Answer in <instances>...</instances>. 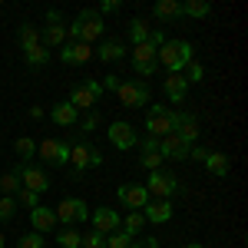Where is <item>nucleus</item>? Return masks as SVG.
<instances>
[{"label":"nucleus","instance_id":"f257e3e1","mask_svg":"<svg viewBox=\"0 0 248 248\" xmlns=\"http://www.w3.org/2000/svg\"><path fill=\"white\" fill-rule=\"evenodd\" d=\"M192 60H195V50H192L189 40H166V43L155 50V63L166 66L169 73H182Z\"/></svg>","mask_w":248,"mask_h":248},{"label":"nucleus","instance_id":"f03ea898","mask_svg":"<svg viewBox=\"0 0 248 248\" xmlns=\"http://www.w3.org/2000/svg\"><path fill=\"white\" fill-rule=\"evenodd\" d=\"M106 27H103V17L96 14V7H86V10H79V17L66 27V43H90L93 46V40L103 33Z\"/></svg>","mask_w":248,"mask_h":248},{"label":"nucleus","instance_id":"7ed1b4c3","mask_svg":"<svg viewBox=\"0 0 248 248\" xmlns=\"http://www.w3.org/2000/svg\"><path fill=\"white\" fill-rule=\"evenodd\" d=\"M119 103L123 106H129V109H139V106H149V86L142 83V79H133V83H119Z\"/></svg>","mask_w":248,"mask_h":248},{"label":"nucleus","instance_id":"20e7f679","mask_svg":"<svg viewBox=\"0 0 248 248\" xmlns=\"http://www.w3.org/2000/svg\"><path fill=\"white\" fill-rule=\"evenodd\" d=\"M20 175V186L30 192H46L50 189V179H46V172L40 169V166H33V162H17V169H14Z\"/></svg>","mask_w":248,"mask_h":248},{"label":"nucleus","instance_id":"39448f33","mask_svg":"<svg viewBox=\"0 0 248 248\" xmlns=\"http://www.w3.org/2000/svg\"><path fill=\"white\" fill-rule=\"evenodd\" d=\"M37 155L46 166H66L70 162V142H63V139H43V142H37Z\"/></svg>","mask_w":248,"mask_h":248},{"label":"nucleus","instance_id":"423d86ee","mask_svg":"<svg viewBox=\"0 0 248 248\" xmlns=\"http://www.w3.org/2000/svg\"><path fill=\"white\" fill-rule=\"evenodd\" d=\"M53 215H57V222H63V225L70 229L73 222H86V218H90V205H86L83 199H63L57 209H53Z\"/></svg>","mask_w":248,"mask_h":248},{"label":"nucleus","instance_id":"0eeeda50","mask_svg":"<svg viewBox=\"0 0 248 248\" xmlns=\"http://www.w3.org/2000/svg\"><path fill=\"white\" fill-rule=\"evenodd\" d=\"M146 192L149 195H155V199H169V195H175L179 192V179L172 175V172H149V186H146Z\"/></svg>","mask_w":248,"mask_h":248},{"label":"nucleus","instance_id":"6e6552de","mask_svg":"<svg viewBox=\"0 0 248 248\" xmlns=\"http://www.w3.org/2000/svg\"><path fill=\"white\" fill-rule=\"evenodd\" d=\"M116 199H119L123 205H129L133 212H142L146 202H149V192H146V186H139V182H126V186L116 189Z\"/></svg>","mask_w":248,"mask_h":248},{"label":"nucleus","instance_id":"1a4fd4ad","mask_svg":"<svg viewBox=\"0 0 248 248\" xmlns=\"http://www.w3.org/2000/svg\"><path fill=\"white\" fill-rule=\"evenodd\" d=\"M155 66H159V63H155V46L153 43H139L133 50V70L139 77H153Z\"/></svg>","mask_w":248,"mask_h":248},{"label":"nucleus","instance_id":"9d476101","mask_svg":"<svg viewBox=\"0 0 248 248\" xmlns=\"http://www.w3.org/2000/svg\"><path fill=\"white\" fill-rule=\"evenodd\" d=\"M109 142H113L116 149H123V153H126V149H133L136 142H139V133H136L133 123H123V119H119V123L109 126Z\"/></svg>","mask_w":248,"mask_h":248},{"label":"nucleus","instance_id":"9b49d317","mask_svg":"<svg viewBox=\"0 0 248 248\" xmlns=\"http://www.w3.org/2000/svg\"><path fill=\"white\" fill-rule=\"evenodd\" d=\"M172 133L179 136L182 142H195L199 139V119L192 113H172Z\"/></svg>","mask_w":248,"mask_h":248},{"label":"nucleus","instance_id":"f8f14e48","mask_svg":"<svg viewBox=\"0 0 248 248\" xmlns=\"http://www.w3.org/2000/svg\"><path fill=\"white\" fill-rule=\"evenodd\" d=\"M93 60V46L90 43H63L60 46V63L63 66H79Z\"/></svg>","mask_w":248,"mask_h":248},{"label":"nucleus","instance_id":"ddd939ff","mask_svg":"<svg viewBox=\"0 0 248 248\" xmlns=\"http://www.w3.org/2000/svg\"><path fill=\"white\" fill-rule=\"evenodd\" d=\"M90 218H93V232H99V235H109V232H116L123 225L119 212H113L109 205H99L96 212H90Z\"/></svg>","mask_w":248,"mask_h":248},{"label":"nucleus","instance_id":"4468645a","mask_svg":"<svg viewBox=\"0 0 248 248\" xmlns=\"http://www.w3.org/2000/svg\"><path fill=\"white\" fill-rule=\"evenodd\" d=\"M142 218L153 222V225H166V222L172 218V202H169V199H155V202L149 199L146 209H142Z\"/></svg>","mask_w":248,"mask_h":248},{"label":"nucleus","instance_id":"2eb2a0df","mask_svg":"<svg viewBox=\"0 0 248 248\" xmlns=\"http://www.w3.org/2000/svg\"><path fill=\"white\" fill-rule=\"evenodd\" d=\"M189 142H182L175 133H169V136H162L159 139V153H162V159H189Z\"/></svg>","mask_w":248,"mask_h":248},{"label":"nucleus","instance_id":"dca6fc26","mask_svg":"<svg viewBox=\"0 0 248 248\" xmlns=\"http://www.w3.org/2000/svg\"><path fill=\"white\" fill-rule=\"evenodd\" d=\"M142 166L149 172H159L162 169V153H159V139H153V136H142V159H139Z\"/></svg>","mask_w":248,"mask_h":248},{"label":"nucleus","instance_id":"f3484780","mask_svg":"<svg viewBox=\"0 0 248 248\" xmlns=\"http://www.w3.org/2000/svg\"><path fill=\"white\" fill-rule=\"evenodd\" d=\"M30 225H33V232L46 235V232L57 229V215H53V209H46V205H37V209H30Z\"/></svg>","mask_w":248,"mask_h":248},{"label":"nucleus","instance_id":"a211bd4d","mask_svg":"<svg viewBox=\"0 0 248 248\" xmlns=\"http://www.w3.org/2000/svg\"><path fill=\"white\" fill-rule=\"evenodd\" d=\"M66 103H70V106H73L77 113H93V109H96V96L90 93V90H86L83 83L70 90V99H66Z\"/></svg>","mask_w":248,"mask_h":248},{"label":"nucleus","instance_id":"6ab92c4d","mask_svg":"<svg viewBox=\"0 0 248 248\" xmlns=\"http://www.w3.org/2000/svg\"><path fill=\"white\" fill-rule=\"evenodd\" d=\"M172 133V109L162 116H146V136H153V139H162V136Z\"/></svg>","mask_w":248,"mask_h":248},{"label":"nucleus","instance_id":"aec40b11","mask_svg":"<svg viewBox=\"0 0 248 248\" xmlns=\"http://www.w3.org/2000/svg\"><path fill=\"white\" fill-rule=\"evenodd\" d=\"M40 43H43L46 50H50V46H63V43H66V23H50V27H43Z\"/></svg>","mask_w":248,"mask_h":248},{"label":"nucleus","instance_id":"412c9836","mask_svg":"<svg viewBox=\"0 0 248 248\" xmlns=\"http://www.w3.org/2000/svg\"><path fill=\"white\" fill-rule=\"evenodd\" d=\"M90 149H93L90 142H73L70 146V166H73V172L83 175V169L90 166Z\"/></svg>","mask_w":248,"mask_h":248},{"label":"nucleus","instance_id":"4be33fe9","mask_svg":"<svg viewBox=\"0 0 248 248\" xmlns=\"http://www.w3.org/2000/svg\"><path fill=\"white\" fill-rule=\"evenodd\" d=\"M186 93H189V83L182 79V73H169V79H166V96H169L172 103H182Z\"/></svg>","mask_w":248,"mask_h":248},{"label":"nucleus","instance_id":"5701e85b","mask_svg":"<svg viewBox=\"0 0 248 248\" xmlns=\"http://www.w3.org/2000/svg\"><path fill=\"white\" fill-rule=\"evenodd\" d=\"M53 123H57V126H77V123H79V113L70 106V103H66V99H63V103H57V106H53Z\"/></svg>","mask_w":248,"mask_h":248},{"label":"nucleus","instance_id":"b1692460","mask_svg":"<svg viewBox=\"0 0 248 248\" xmlns=\"http://www.w3.org/2000/svg\"><path fill=\"white\" fill-rule=\"evenodd\" d=\"M153 17L155 20H175V17H182V3L179 0H159L153 7Z\"/></svg>","mask_w":248,"mask_h":248},{"label":"nucleus","instance_id":"393cba45","mask_svg":"<svg viewBox=\"0 0 248 248\" xmlns=\"http://www.w3.org/2000/svg\"><path fill=\"white\" fill-rule=\"evenodd\" d=\"M205 169H209L212 175H218V179H225V175H229V155L209 153V155H205Z\"/></svg>","mask_w":248,"mask_h":248},{"label":"nucleus","instance_id":"a878e982","mask_svg":"<svg viewBox=\"0 0 248 248\" xmlns=\"http://www.w3.org/2000/svg\"><path fill=\"white\" fill-rule=\"evenodd\" d=\"M14 153L20 155V162H30V159L37 155V142H33L30 136H20L17 142H14Z\"/></svg>","mask_w":248,"mask_h":248},{"label":"nucleus","instance_id":"bb28decb","mask_svg":"<svg viewBox=\"0 0 248 248\" xmlns=\"http://www.w3.org/2000/svg\"><path fill=\"white\" fill-rule=\"evenodd\" d=\"M96 57H99V60H106V63H113V60L123 57V43H116V40H106V43H99Z\"/></svg>","mask_w":248,"mask_h":248},{"label":"nucleus","instance_id":"cd10ccee","mask_svg":"<svg viewBox=\"0 0 248 248\" xmlns=\"http://www.w3.org/2000/svg\"><path fill=\"white\" fill-rule=\"evenodd\" d=\"M149 33H153V30H149V23H146V20L136 17L133 23H129V37H133L136 46H139V43H149Z\"/></svg>","mask_w":248,"mask_h":248},{"label":"nucleus","instance_id":"c85d7f7f","mask_svg":"<svg viewBox=\"0 0 248 248\" xmlns=\"http://www.w3.org/2000/svg\"><path fill=\"white\" fill-rule=\"evenodd\" d=\"M23 53H27V63H30V66H43V63L50 60V50H46L43 43H33V46H27Z\"/></svg>","mask_w":248,"mask_h":248},{"label":"nucleus","instance_id":"c756f323","mask_svg":"<svg viewBox=\"0 0 248 248\" xmlns=\"http://www.w3.org/2000/svg\"><path fill=\"white\" fill-rule=\"evenodd\" d=\"M146 229V218H142V212H129V215H126V222H123V232H126V235H139V232Z\"/></svg>","mask_w":248,"mask_h":248},{"label":"nucleus","instance_id":"7c9ffc66","mask_svg":"<svg viewBox=\"0 0 248 248\" xmlns=\"http://www.w3.org/2000/svg\"><path fill=\"white\" fill-rule=\"evenodd\" d=\"M133 235H126L123 229H116V232H109L106 235V248H133Z\"/></svg>","mask_w":248,"mask_h":248},{"label":"nucleus","instance_id":"2f4dec72","mask_svg":"<svg viewBox=\"0 0 248 248\" xmlns=\"http://www.w3.org/2000/svg\"><path fill=\"white\" fill-rule=\"evenodd\" d=\"M33 43H40V30L33 23H23V27H20V46L27 50V46H33Z\"/></svg>","mask_w":248,"mask_h":248},{"label":"nucleus","instance_id":"473e14b6","mask_svg":"<svg viewBox=\"0 0 248 248\" xmlns=\"http://www.w3.org/2000/svg\"><path fill=\"white\" fill-rule=\"evenodd\" d=\"M20 189H23V186H20V175H17V172H7V175L0 179V192H3V195H17Z\"/></svg>","mask_w":248,"mask_h":248},{"label":"nucleus","instance_id":"72a5a7b5","mask_svg":"<svg viewBox=\"0 0 248 248\" xmlns=\"http://www.w3.org/2000/svg\"><path fill=\"white\" fill-rule=\"evenodd\" d=\"M209 3L205 0H189V3H182V14H189V17H209Z\"/></svg>","mask_w":248,"mask_h":248},{"label":"nucleus","instance_id":"f704fd0d","mask_svg":"<svg viewBox=\"0 0 248 248\" xmlns=\"http://www.w3.org/2000/svg\"><path fill=\"white\" fill-rule=\"evenodd\" d=\"M43 245H46V238L40 232H27V235L17 238V248H43Z\"/></svg>","mask_w":248,"mask_h":248},{"label":"nucleus","instance_id":"c9c22d12","mask_svg":"<svg viewBox=\"0 0 248 248\" xmlns=\"http://www.w3.org/2000/svg\"><path fill=\"white\" fill-rule=\"evenodd\" d=\"M57 242H60L63 248H79V242H83V235H79L77 229H63V232L57 235Z\"/></svg>","mask_w":248,"mask_h":248},{"label":"nucleus","instance_id":"e433bc0d","mask_svg":"<svg viewBox=\"0 0 248 248\" xmlns=\"http://www.w3.org/2000/svg\"><path fill=\"white\" fill-rule=\"evenodd\" d=\"M14 215H17V199L14 195H3L0 199V222H10Z\"/></svg>","mask_w":248,"mask_h":248},{"label":"nucleus","instance_id":"4c0bfd02","mask_svg":"<svg viewBox=\"0 0 248 248\" xmlns=\"http://www.w3.org/2000/svg\"><path fill=\"white\" fill-rule=\"evenodd\" d=\"M202 77H205V70H202V63H195V60L182 70V79H186V83H202Z\"/></svg>","mask_w":248,"mask_h":248},{"label":"nucleus","instance_id":"58836bf2","mask_svg":"<svg viewBox=\"0 0 248 248\" xmlns=\"http://www.w3.org/2000/svg\"><path fill=\"white\" fill-rule=\"evenodd\" d=\"M14 199H17V205H27V209H37V205H40V195H37V192H30V189H20Z\"/></svg>","mask_w":248,"mask_h":248},{"label":"nucleus","instance_id":"ea45409f","mask_svg":"<svg viewBox=\"0 0 248 248\" xmlns=\"http://www.w3.org/2000/svg\"><path fill=\"white\" fill-rule=\"evenodd\" d=\"M79 248H106V235H99V232H90V235H83Z\"/></svg>","mask_w":248,"mask_h":248},{"label":"nucleus","instance_id":"a19ab883","mask_svg":"<svg viewBox=\"0 0 248 248\" xmlns=\"http://www.w3.org/2000/svg\"><path fill=\"white\" fill-rule=\"evenodd\" d=\"M79 126H83V133H93L96 126H99V113H96V109H93V113H86L83 119H79Z\"/></svg>","mask_w":248,"mask_h":248},{"label":"nucleus","instance_id":"79ce46f5","mask_svg":"<svg viewBox=\"0 0 248 248\" xmlns=\"http://www.w3.org/2000/svg\"><path fill=\"white\" fill-rule=\"evenodd\" d=\"M119 83H123V79L116 77V73H109V77H103V90H113V93H116V90H119Z\"/></svg>","mask_w":248,"mask_h":248},{"label":"nucleus","instance_id":"37998d69","mask_svg":"<svg viewBox=\"0 0 248 248\" xmlns=\"http://www.w3.org/2000/svg\"><path fill=\"white\" fill-rule=\"evenodd\" d=\"M83 86H86V90H90V93H93L96 99H99V96H103V83H96V79H86V83H83Z\"/></svg>","mask_w":248,"mask_h":248},{"label":"nucleus","instance_id":"c03bdc74","mask_svg":"<svg viewBox=\"0 0 248 248\" xmlns=\"http://www.w3.org/2000/svg\"><path fill=\"white\" fill-rule=\"evenodd\" d=\"M149 43H153L155 50H159V46L166 43V33H162V30H153V33H149Z\"/></svg>","mask_w":248,"mask_h":248},{"label":"nucleus","instance_id":"a18cd8bd","mask_svg":"<svg viewBox=\"0 0 248 248\" xmlns=\"http://www.w3.org/2000/svg\"><path fill=\"white\" fill-rule=\"evenodd\" d=\"M116 7H119V3H116V0H103V3H99V10H96V14H99V17H103V14H113Z\"/></svg>","mask_w":248,"mask_h":248},{"label":"nucleus","instance_id":"49530a36","mask_svg":"<svg viewBox=\"0 0 248 248\" xmlns=\"http://www.w3.org/2000/svg\"><path fill=\"white\" fill-rule=\"evenodd\" d=\"M205 155H209V149H189V159H195V162H205Z\"/></svg>","mask_w":248,"mask_h":248},{"label":"nucleus","instance_id":"de8ad7c7","mask_svg":"<svg viewBox=\"0 0 248 248\" xmlns=\"http://www.w3.org/2000/svg\"><path fill=\"white\" fill-rule=\"evenodd\" d=\"M90 166H103V153H99V149H90Z\"/></svg>","mask_w":248,"mask_h":248},{"label":"nucleus","instance_id":"09e8293b","mask_svg":"<svg viewBox=\"0 0 248 248\" xmlns=\"http://www.w3.org/2000/svg\"><path fill=\"white\" fill-rule=\"evenodd\" d=\"M133 248H159L155 238H142V242H133Z\"/></svg>","mask_w":248,"mask_h":248},{"label":"nucleus","instance_id":"8fccbe9b","mask_svg":"<svg viewBox=\"0 0 248 248\" xmlns=\"http://www.w3.org/2000/svg\"><path fill=\"white\" fill-rule=\"evenodd\" d=\"M27 116H30V119H43V109H40V106H30V113H27Z\"/></svg>","mask_w":248,"mask_h":248},{"label":"nucleus","instance_id":"3c124183","mask_svg":"<svg viewBox=\"0 0 248 248\" xmlns=\"http://www.w3.org/2000/svg\"><path fill=\"white\" fill-rule=\"evenodd\" d=\"M46 20H50V23H63V17H60L57 10H50V14H46Z\"/></svg>","mask_w":248,"mask_h":248},{"label":"nucleus","instance_id":"603ef678","mask_svg":"<svg viewBox=\"0 0 248 248\" xmlns=\"http://www.w3.org/2000/svg\"><path fill=\"white\" fill-rule=\"evenodd\" d=\"M3 245H7V238H3V232H0V248H3Z\"/></svg>","mask_w":248,"mask_h":248},{"label":"nucleus","instance_id":"864d4df0","mask_svg":"<svg viewBox=\"0 0 248 248\" xmlns=\"http://www.w3.org/2000/svg\"><path fill=\"white\" fill-rule=\"evenodd\" d=\"M186 248H205V245H195V242H192V245H186Z\"/></svg>","mask_w":248,"mask_h":248},{"label":"nucleus","instance_id":"5fc2aeb1","mask_svg":"<svg viewBox=\"0 0 248 248\" xmlns=\"http://www.w3.org/2000/svg\"><path fill=\"white\" fill-rule=\"evenodd\" d=\"M0 7H3V3H0Z\"/></svg>","mask_w":248,"mask_h":248}]
</instances>
